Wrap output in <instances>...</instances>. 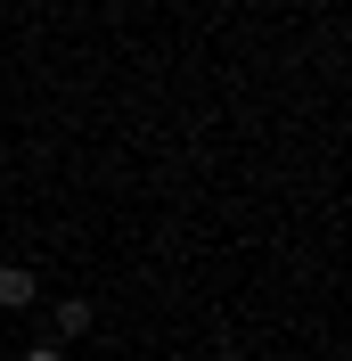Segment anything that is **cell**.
Instances as JSON below:
<instances>
[{
    "mask_svg": "<svg viewBox=\"0 0 352 361\" xmlns=\"http://www.w3.org/2000/svg\"><path fill=\"white\" fill-rule=\"evenodd\" d=\"M0 304H8V312H25V304H42V279H33L25 263H0Z\"/></svg>",
    "mask_w": 352,
    "mask_h": 361,
    "instance_id": "6da1fadb",
    "label": "cell"
},
{
    "mask_svg": "<svg viewBox=\"0 0 352 361\" xmlns=\"http://www.w3.org/2000/svg\"><path fill=\"white\" fill-rule=\"evenodd\" d=\"M90 320H99V312H90V304H82V295H66V304H58V337H82V329H90Z\"/></svg>",
    "mask_w": 352,
    "mask_h": 361,
    "instance_id": "7a4b0ae2",
    "label": "cell"
},
{
    "mask_svg": "<svg viewBox=\"0 0 352 361\" xmlns=\"http://www.w3.org/2000/svg\"><path fill=\"white\" fill-rule=\"evenodd\" d=\"M25 361H66V353H58V345H33V353H25Z\"/></svg>",
    "mask_w": 352,
    "mask_h": 361,
    "instance_id": "3957f363",
    "label": "cell"
},
{
    "mask_svg": "<svg viewBox=\"0 0 352 361\" xmlns=\"http://www.w3.org/2000/svg\"><path fill=\"white\" fill-rule=\"evenodd\" d=\"M238 361H246V353H238Z\"/></svg>",
    "mask_w": 352,
    "mask_h": 361,
    "instance_id": "277c9868",
    "label": "cell"
}]
</instances>
